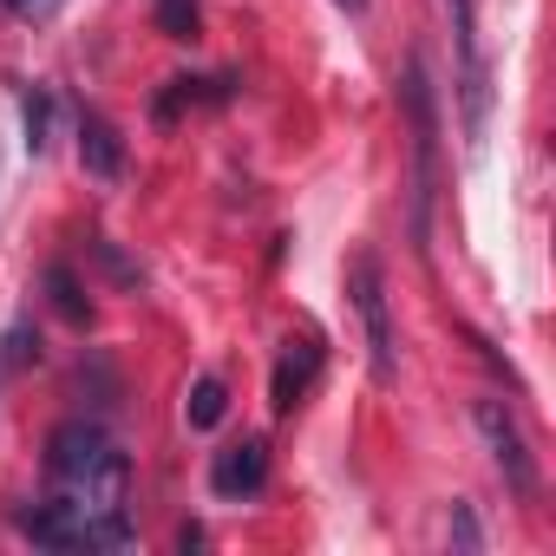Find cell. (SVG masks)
<instances>
[{"label":"cell","mask_w":556,"mask_h":556,"mask_svg":"<svg viewBox=\"0 0 556 556\" xmlns=\"http://www.w3.org/2000/svg\"><path fill=\"white\" fill-rule=\"evenodd\" d=\"M0 361H8V367H34V361H40V334H34V328H8Z\"/></svg>","instance_id":"cell-14"},{"label":"cell","mask_w":556,"mask_h":556,"mask_svg":"<svg viewBox=\"0 0 556 556\" xmlns=\"http://www.w3.org/2000/svg\"><path fill=\"white\" fill-rule=\"evenodd\" d=\"M452 549H484V530H478L471 504H452Z\"/></svg>","instance_id":"cell-15"},{"label":"cell","mask_w":556,"mask_h":556,"mask_svg":"<svg viewBox=\"0 0 556 556\" xmlns=\"http://www.w3.org/2000/svg\"><path fill=\"white\" fill-rule=\"evenodd\" d=\"M92 255H99V268L112 275V282H118V289H144V268H138V262H125V255H118V249H112L105 236L92 242Z\"/></svg>","instance_id":"cell-13"},{"label":"cell","mask_w":556,"mask_h":556,"mask_svg":"<svg viewBox=\"0 0 556 556\" xmlns=\"http://www.w3.org/2000/svg\"><path fill=\"white\" fill-rule=\"evenodd\" d=\"M14 8H21V14H53L60 0H14Z\"/></svg>","instance_id":"cell-16"},{"label":"cell","mask_w":556,"mask_h":556,"mask_svg":"<svg viewBox=\"0 0 556 556\" xmlns=\"http://www.w3.org/2000/svg\"><path fill=\"white\" fill-rule=\"evenodd\" d=\"M151 21H157L164 40H197L203 34V8H197V0H157Z\"/></svg>","instance_id":"cell-11"},{"label":"cell","mask_w":556,"mask_h":556,"mask_svg":"<svg viewBox=\"0 0 556 556\" xmlns=\"http://www.w3.org/2000/svg\"><path fill=\"white\" fill-rule=\"evenodd\" d=\"M445 27H452V53H458V99H465V144L484 151L491 131V73L478 60V21H471V0H439Z\"/></svg>","instance_id":"cell-4"},{"label":"cell","mask_w":556,"mask_h":556,"mask_svg":"<svg viewBox=\"0 0 556 556\" xmlns=\"http://www.w3.org/2000/svg\"><path fill=\"white\" fill-rule=\"evenodd\" d=\"M40 289H47V302L60 308V321H73V328H86V321H92V302H86V289H79V275H73L66 262H53V268L40 275Z\"/></svg>","instance_id":"cell-9"},{"label":"cell","mask_w":556,"mask_h":556,"mask_svg":"<svg viewBox=\"0 0 556 556\" xmlns=\"http://www.w3.org/2000/svg\"><path fill=\"white\" fill-rule=\"evenodd\" d=\"M105 452H112L105 426H92V419H66V426H53V439H47V478L66 491V484H79V478H92V471L105 465Z\"/></svg>","instance_id":"cell-5"},{"label":"cell","mask_w":556,"mask_h":556,"mask_svg":"<svg viewBox=\"0 0 556 556\" xmlns=\"http://www.w3.org/2000/svg\"><path fill=\"white\" fill-rule=\"evenodd\" d=\"M334 8H348V14H367V0H334Z\"/></svg>","instance_id":"cell-17"},{"label":"cell","mask_w":556,"mask_h":556,"mask_svg":"<svg viewBox=\"0 0 556 556\" xmlns=\"http://www.w3.org/2000/svg\"><path fill=\"white\" fill-rule=\"evenodd\" d=\"M348 295H354V315L367 328L374 380L393 387V374H400V334H393V308H387V268H380L374 249H354V262H348Z\"/></svg>","instance_id":"cell-2"},{"label":"cell","mask_w":556,"mask_h":556,"mask_svg":"<svg viewBox=\"0 0 556 556\" xmlns=\"http://www.w3.org/2000/svg\"><path fill=\"white\" fill-rule=\"evenodd\" d=\"M471 426H478V439H484V452H491V465H497V478H504V491L510 497H536L543 491V471H536V458H530V439H523V426H517V413H510V400H478L471 406Z\"/></svg>","instance_id":"cell-3"},{"label":"cell","mask_w":556,"mask_h":556,"mask_svg":"<svg viewBox=\"0 0 556 556\" xmlns=\"http://www.w3.org/2000/svg\"><path fill=\"white\" fill-rule=\"evenodd\" d=\"M79 164H86V177H99V184H118V177H125V138H118L112 118H99V112L79 118Z\"/></svg>","instance_id":"cell-8"},{"label":"cell","mask_w":556,"mask_h":556,"mask_svg":"<svg viewBox=\"0 0 556 556\" xmlns=\"http://www.w3.org/2000/svg\"><path fill=\"white\" fill-rule=\"evenodd\" d=\"M268 484V439H236V445H223L216 458H210V491L216 497H255Z\"/></svg>","instance_id":"cell-6"},{"label":"cell","mask_w":556,"mask_h":556,"mask_svg":"<svg viewBox=\"0 0 556 556\" xmlns=\"http://www.w3.org/2000/svg\"><path fill=\"white\" fill-rule=\"evenodd\" d=\"M223 413H229V387H223L216 374L190 380V400H184V419H190V432H216V426H223Z\"/></svg>","instance_id":"cell-10"},{"label":"cell","mask_w":556,"mask_h":556,"mask_svg":"<svg viewBox=\"0 0 556 556\" xmlns=\"http://www.w3.org/2000/svg\"><path fill=\"white\" fill-rule=\"evenodd\" d=\"M47 144H53V92L34 86V92H27V151L40 157Z\"/></svg>","instance_id":"cell-12"},{"label":"cell","mask_w":556,"mask_h":556,"mask_svg":"<svg viewBox=\"0 0 556 556\" xmlns=\"http://www.w3.org/2000/svg\"><path fill=\"white\" fill-rule=\"evenodd\" d=\"M400 112H406V151H413V184H406V236L419 255H432V197H439V99L426 79V60L406 53L400 66Z\"/></svg>","instance_id":"cell-1"},{"label":"cell","mask_w":556,"mask_h":556,"mask_svg":"<svg viewBox=\"0 0 556 556\" xmlns=\"http://www.w3.org/2000/svg\"><path fill=\"white\" fill-rule=\"evenodd\" d=\"M315 374H321V341H289L282 361H275V374H268V413L289 419V413L308 400Z\"/></svg>","instance_id":"cell-7"}]
</instances>
